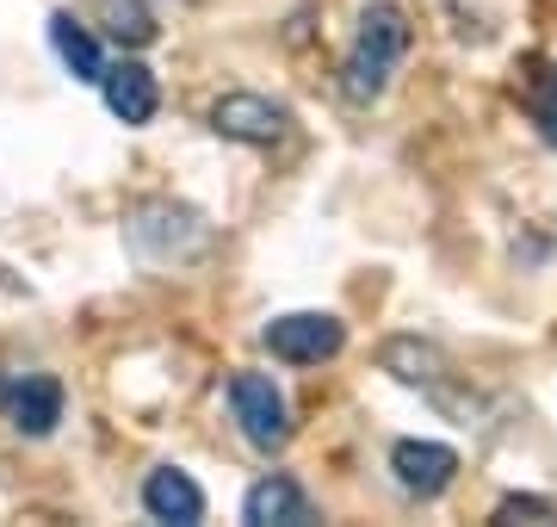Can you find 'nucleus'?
Instances as JSON below:
<instances>
[{
	"mask_svg": "<svg viewBox=\"0 0 557 527\" xmlns=\"http://www.w3.org/2000/svg\"><path fill=\"white\" fill-rule=\"evenodd\" d=\"M409 13H403L397 0H372L366 13H359V32L347 44V62H341V94L354 106H372L384 100V87L397 82L403 57H409Z\"/></svg>",
	"mask_w": 557,
	"mask_h": 527,
	"instance_id": "1",
	"label": "nucleus"
},
{
	"mask_svg": "<svg viewBox=\"0 0 557 527\" xmlns=\"http://www.w3.org/2000/svg\"><path fill=\"white\" fill-rule=\"evenodd\" d=\"M131 248H137L143 261L156 267H180V261H199L205 248H211V223L193 211V205H174V199H149L131 211Z\"/></svg>",
	"mask_w": 557,
	"mask_h": 527,
	"instance_id": "2",
	"label": "nucleus"
},
{
	"mask_svg": "<svg viewBox=\"0 0 557 527\" xmlns=\"http://www.w3.org/2000/svg\"><path fill=\"white\" fill-rule=\"evenodd\" d=\"M230 416H236L242 441L260 453H278L292 441V404L267 372H230Z\"/></svg>",
	"mask_w": 557,
	"mask_h": 527,
	"instance_id": "3",
	"label": "nucleus"
},
{
	"mask_svg": "<svg viewBox=\"0 0 557 527\" xmlns=\"http://www.w3.org/2000/svg\"><path fill=\"white\" fill-rule=\"evenodd\" d=\"M267 347L285 366H322L347 347V323L329 317V310H292V317H273L267 323Z\"/></svg>",
	"mask_w": 557,
	"mask_h": 527,
	"instance_id": "4",
	"label": "nucleus"
},
{
	"mask_svg": "<svg viewBox=\"0 0 557 527\" xmlns=\"http://www.w3.org/2000/svg\"><path fill=\"white\" fill-rule=\"evenodd\" d=\"M0 416L20 428L25 441H44L62 422V385L50 372H7L0 379Z\"/></svg>",
	"mask_w": 557,
	"mask_h": 527,
	"instance_id": "5",
	"label": "nucleus"
},
{
	"mask_svg": "<svg viewBox=\"0 0 557 527\" xmlns=\"http://www.w3.org/2000/svg\"><path fill=\"white\" fill-rule=\"evenodd\" d=\"M211 131L230 143H255V149H273V143L292 137V112L267 94H223L211 106Z\"/></svg>",
	"mask_w": 557,
	"mask_h": 527,
	"instance_id": "6",
	"label": "nucleus"
},
{
	"mask_svg": "<svg viewBox=\"0 0 557 527\" xmlns=\"http://www.w3.org/2000/svg\"><path fill=\"white\" fill-rule=\"evenodd\" d=\"M391 471H397V490L416 497V503H434L446 497L458 478V453L446 441H397L391 446Z\"/></svg>",
	"mask_w": 557,
	"mask_h": 527,
	"instance_id": "7",
	"label": "nucleus"
},
{
	"mask_svg": "<svg viewBox=\"0 0 557 527\" xmlns=\"http://www.w3.org/2000/svg\"><path fill=\"white\" fill-rule=\"evenodd\" d=\"M242 522L248 527H317V503H310V490L298 485V478H285V471H273V478H260L248 497H242Z\"/></svg>",
	"mask_w": 557,
	"mask_h": 527,
	"instance_id": "8",
	"label": "nucleus"
},
{
	"mask_svg": "<svg viewBox=\"0 0 557 527\" xmlns=\"http://www.w3.org/2000/svg\"><path fill=\"white\" fill-rule=\"evenodd\" d=\"M100 94H106V112L124 124H149L156 119V106H161V87L156 75L143 69V62H106V75H100Z\"/></svg>",
	"mask_w": 557,
	"mask_h": 527,
	"instance_id": "9",
	"label": "nucleus"
},
{
	"mask_svg": "<svg viewBox=\"0 0 557 527\" xmlns=\"http://www.w3.org/2000/svg\"><path fill=\"white\" fill-rule=\"evenodd\" d=\"M143 508H149L156 522L193 527V522H205V490L193 485L180 466H156L149 478H143Z\"/></svg>",
	"mask_w": 557,
	"mask_h": 527,
	"instance_id": "10",
	"label": "nucleus"
},
{
	"mask_svg": "<svg viewBox=\"0 0 557 527\" xmlns=\"http://www.w3.org/2000/svg\"><path fill=\"white\" fill-rule=\"evenodd\" d=\"M50 44H57L62 69H69L75 82H94V87H100L106 57H100V44H94V32H87V25H75V13H50Z\"/></svg>",
	"mask_w": 557,
	"mask_h": 527,
	"instance_id": "11",
	"label": "nucleus"
},
{
	"mask_svg": "<svg viewBox=\"0 0 557 527\" xmlns=\"http://www.w3.org/2000/svg\"><path fill=\"white\" fill-rule=\"evenodd\" d=\"M384 372L403 379V385H428L434 391L446 379V360H440L434 342H421V335H397V342H384Z\"/></svg>",
	"mask_w": 557,
	"mask_h": 527,
	"instance_id": "12",
	"label": "nucleus"
},
{
	"mask_svg": "<svg viewBox=\"0 0 557 527\" xmlns=\"http://www.w3.org/2000/svg\"><path fill=\"white\" fill-rule=\"evenodd\" d=\"M94 7H100V25L112 32V44H124V50H149L161 38L156 0H94Z\"/></svg>",
	"mask_w": 557,
	"mask_h": 527,
	"instance_id": "13",
	"label": "nucleus"
},
{
	"mask_svg": "<svg viewBox=\"0 0 557 527\" xmlns=\"http://www.w3.org/2000/svg\"><path fill=\"white\" fill-rule=\"evenodd\" d=\"M496 522H557V503L552 497H502L496 503Z\"/></svg>",
	"mask_w": 557,
	"mask_h": 527,
	"instance_id": "14",
	"label": "nucleus"
},
{
	"mask_svg": "<svg viewBox=\"0 0 557 527\" xmlns=\"http://www.w3.org/2000/svg\"><path fill=\"white\" fill-rule=\"evenodd\" d=\"M533 124H539V137L557 149V62H552V75H545L539 94H533Z\"/></svg>",
	"mask_w": 557,
	"mask_h": 527,
	"instance_id": "15",
	"label": "nucleus"
}]
</instances>
